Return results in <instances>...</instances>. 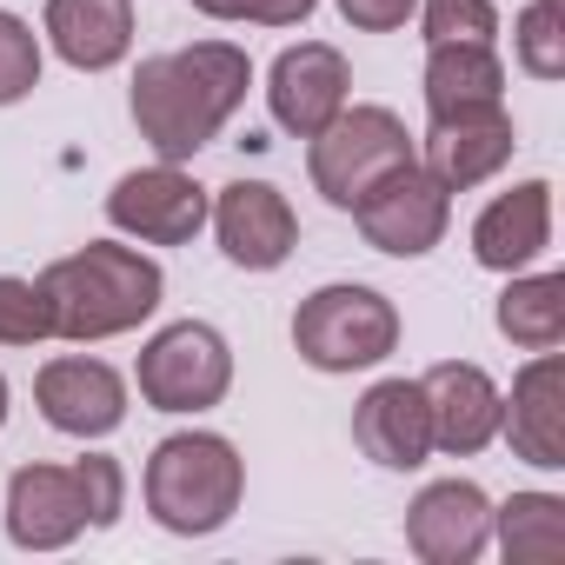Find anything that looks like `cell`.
I'll return each instance as SVG.
<instances>
[{
    "instance_id": "5bb4252c",
    "label": "cell",
    "mask_w": 565,
    "mask_h": 565,
    "mask_svg": "<svg viewBox=\"0 0 565 565\" xmlns=\"http://www.w3.org/2000/svg\"><path fill=\"white\" fill-rule=\"evenodd\" d=\"M406 545L426 565H472L492 545V499L472 479H433L406 505Z\"/></svg>"
},
{
    "instance_id": "2e32d148",
    "label": "cell",
    "mask_w": 565,
    "mask_h": 565,
    "mask_svg": "<svg viewBox=\"0 0 565 565\" xmlns=\"http://www.w3.org/2000/svg\"><path fill=\"white\" fill-rule=\"evenodd\" d=\"M519 147V127L505 107H486V114H446V120H426V147H419V167L446 186V193H472L486 186Z\"/></svg>"
},
{
    "instance_id": "83f0119b",
    "label": "cell",
    "mask_w": 565,
    "mask_h": 565,
    "mask_svg": "<svg viewBox=\"0 0 565 565\" xmlns=\"http://www.w3.org/2000/svg\"><path fill=\"white\" fill-rule=\"evenodd\" d=\"M81 472H87V499H94V532H107V525L127 512V472H120V459H107V452H87Z\"/></svg>"
},
{
    "instance_id": "30bf717a",
    "label": "cell",
    "mask_w": 565,
    "mask_h": 565,
    "mask_svg": "<svg viewBox=\"0 0 565 565\" xmlns=\"http://www.w3.org/2000/svg\"><path fill=\"white\" fill-rule=\"evenodd\" d=\"M94 525L87 472L74 466H21L8 479V539L21 552H61Z\"/></svg>"
},
{
    "instance_id": "7c38bea8",
    "label": "cell",
    "mask_w": 565,
    "mask_h": 565,
    "mask_svg": "<svg viewBox=\"0 0 565 565\" xmlns=\"http://www.w3.org/2000/svg\"><path fill=\"white\" fill-rule=\"evenodd\" d=\"M347 100H353V67H347V54L333 41H300L266 74V107L294 140H313Z\"/></svg>"
},
{
    "instance_id": "f1b7e54d",
    "label": "cell",
    "mask_w": 565,
    "mask_h": 565,
    "mask_svg": "<svg viewBox=\"0 0 565 565\" xmlns=\"http://www.w3.org/2000/svg\"><path fill=\"white\" fill-rule=\"evenodd\" d=\"M419 14V0H340V21L360 34H399Z\"/></svg>"
},
{
    "instance_id": "52a82bcc",
    "label": "cell",
    "mask_w": 565,
    "mask_h": 565,
    "mask_svg": "<svg viewBox=\"0 0 565 565\" xmlns=\"http://www.w3.org/2000/svg\"><path fill=\"white\" fill-rule=\"evenodd\" d=\"M213 213V193L180 167V160H153V167H134L114 180L107 193V220L114 233L140 239V246H193L200 226Z\"/></svg>"
},
{
    "instance_id": "d4e9b609",
    "label": "cell",
    "mask_w": 565,
    "mask_h": 565,
    "mask_svg": "<svg viewBox=\"0 0 565 565\" xmlns=\"http://www.w3.org/2000/svg\"><path fill=\"white\" fill-rule=\"evenodd\" d=\"M419 41H499V8L492 0H419Z\"/></svg>"
},
{
    "instance_id": "d6986e66",
    "label": "cell",
    "mask_w": 565,
    "mask_h": 565,
    "mask_svg": "<svg viewBox=\"0 0 565 565\" xmlns=\"http://www.w3.org/2000/svg\"><path fill=\"white\" fill-rule=\"evenodd\" d=\"M41 34L74 74H107L134 54V0H47Z\"/></svg>"
},
{
    "instance_id": "8fae6325",
    "label": "cell",
    "mask_w": 565,
    "mask_h": 565,
    "mask_svg": "<svg viewBox=\"0 0 565 565\" xmlns=\"http://www.w3.org/2000/svg\"><path fill=\"white\" fill-rule=\"evenodd\" d=\"M34 406L54 433L67 439H107L120 433L127 419V380L107 366V360H87V353H61L34 373Z\"/></svg>"
},
{
    "instance_id": "5b68a950",
    "label": "cell",
    "mask_w": 565,
    "mask_h": 565,
    "mask_svg": "<svg viewBox=\"0 0 565 565\" xmlns=\"http://www.w3.org/2000/svg\"><path fill=\"white\" fill-rule=\"evenodd\" d=\"M419 160V147H413V134H406V120L393 114V107H340L313 140H307V173H313V193L327 200V206H340V213H353L386 173H399V167H413Z\"/></svg>"
},
{
    "instance_id": "6da1fadb",
    "label": "cell",
    "mask_w": 565,
    "mask_h": 565,
    "mask_svg": "<svg viewBox=\"0 0 565 565\" xmlns=\"http://www.w3.org/2000/svg\"><path fill=\"white\" fill-rule=\"evenodd\" d=\"M253 61L233 41H193L173 54H147L134 67V127L153 147V160H193L220 140V127L246 107Z\"/></svg>"
},
{
    "instance_id": "277c9868",
    "label": "cell",
    "mask_w": 565,
    "mask_h": 565,
    "mask_svg": "<svg viewBox=\"0 0 565 565\" xmlns=\"http://www.w3.org/2000/svg\"><path fill=\"white\" fill-rule=\"evenodd\" d=\"M294 353L313 373H373L399 353V307L380 287L333 279L294 307Z\"/></svg>"
},
{
    "instance_id": "603a6c76",
    "label": "cell",
    "mask_w": 565,
    "mask_h": 565,
    "mask_svg": "<svg viewBox=\"0 0 565 565\" xmlns=\"http://www.w3.org/2000/svg\"><path fill=\"white\" fill-rule=\"evenodd\" d=\"M512 54L532 81L565 74V0H525L519 21H512Z\"/></svg>"
},
{
    "instance_id": "7402d4cb",
    "label": "cell",
    "mask_w": 565,
    "mask_h": 565,
    "mask_svg": "<svg viewBox=\"0 0 565 565\" xmlns=\"http://www.w3.org/2000/svg\"><path fill=\"white\" fill-rule=\"evenodd\" d=\"M492 545L505 565H558L565 558V499L558 492H512L492 505Z\"/></svg>"
},
{
    "instance_id": "cb8c5ba5",
    "label": "cell",
    "mask_w": 565,
    "mask_h": 565,
    "mask_svg": "<svg viewBox=\"0 0 565 565\" xmlns=\"http://www.w3.org/2000/svg\"><path fill=\"white\" fill-rule=\"evenodd\" d=\"M41 340H54V307L41 279L0 273V347H41Z\"/></svg>"
},
{
    "instance_id": "9c48e42d",
    "label": "cell",
    "mask_w": 565,
    "mask_h": 565,
    "mask_svg": "<svg viewBox=\"0 0 565 565\" xmlns=\"http://www.w3.org/2000/svg\"><path fill=\"white\" fill-rule=\"evenodd\" d=\"M206 220H213L220 253L239 273H273V266H287L294 246H300V213H294V200L279 193L273 180H233V186H220Z\"/></svg>"
},
{
    "instance_id": "ac0fdd59",
    "label": "cell",
    "mask_w": 565,
    "mask_h": 565,
    "mask_svg": "<svg viewBox=\"0 0 565 565\" xmlns=\"http://www.w3.org/2000/svg\"><path fill=\"white\" fill-rule=\"evenodd\" d=\"M552 246V180H519L492 193L472 220V259L486 273H525Z\"/></svg>"
},
{
    "instance_id": "9a60e30c",
    "label": "cell",
    "mask_w": 565,
    "mask_h": 565,
    "mask_svg": "<svg viewBox=\"0 0 565 565\" xmlns=\"http://www.w3.org/2000/svg\"><path fill=\"white\" fill-rule=\"evenodd\" d=\"M419 393H426V413H433V452H446V459H472V452H486L492 439H499V386H492V373L486 366H472V360H439L426 380H419Z\"/></svg>"
},
{
    "instance_id": "7a4b0ae2",
    "label": "cell",
    "mask_w": 565,
    "mask_h": 565,
    "mask_svg": "<svg viewBox=\"0 0 565 565\" xmlns=\"http://www.w3.org/2000/svg\"><path fill=\"white\" fill-rule=\"evenodd\" d=\"M41 294L54 307V340L94 347V340H120V333H134V327H147L160 313L167 273L140 246L87 239L81 253H61L41 273Z\"/></svg>"
},
{
    "instance_id": "4316f807",
    "label": "cell",
    "mask_w": 565,
    "mask_h": 565,
    "mask_svg": "<svg viewBox=\"0 0 565 565\" xmlns=\"http://www.w3.org/2000/svg\"><path fill=\"white\" fill-rule=\"evenodd\" d=\"M206 21H233V28H300L313 21L320 0H186Z\"/></svg>"
},
{
    "instance_id": "f546056e",
    "label": "cell",
    "mask_w": 565,
    "mask_h": 565,
    "mask_svg": "<svg viewBox=\"0 0 565 565\" xmlns=\"http://www.w3.org/2000/svg\"><path fill=\"white\" fill-rule=\"evenodd\" d=\"M8 399H14V393H8V380H0V426H8Z\"/></svg>"
},
{
    "instance_id": "4fadbf2b",
    "label": "cell",
    "mask_w": 565,
    "mask_h": 565,
    "mask_svg": "<svg viewBox=\"0 0 565 565\" xmlns=\"http://www.w3.org/2000/svg\"><path fill=\"white\" fill-rule=\"evenodd\" d=\"M499 433L512 459L539 472H565V360L552 347L512 373V399H499Z\"/></svg>"
},
{
    "instance_id": "ffe728a7",
    "label": "cell",
    "mask_w": 565,
    "mask_h": 565,
    "mask_svg": "<svg viewBox=\"0 0 565 565\" xmlns=\"http://www.w3.org/2000/svg\"><path fill=\"white\" fill-rule=\"evenodd\" d=\"M505 107V61L492 41H439L426 47V120Z\"/></svg>"
},
{
    "instance_id": "44dd1931",
    "label": "cell",
    "mask_w": 565,
    "mask_h": 565,
    "mask_svg": "<svg viewBox=\"0 0 565 565\" xmlns=\"http://www.w3.org/2000/svg\"><path fill=\"white\" fill-rule=\"evenodd\" d=\"M499 340L519 353H545L565 340V273H505V294L492 307Z\"/></svg>"
},
{
    "instance_id": "3957f363",
    "label": "cell",
    "mask_w": 565,
    "mask_h": 565,
    "mask_svg": "<svg viewBox=\"0 0 565 565\" xmlns=\"http://www.w3.org/2000/svg\"><path fill=\"white\" fill-rule=\"evenodd\" d=\"M140 492H147L153 525H167L173 539H206L239 512L246 459H239V446L226 433H167L147 452Z\"/></svg>"
},
{
    "instance_id": "ba28073f",
    "label": "cell",
    "mask_w": 565,
    "mask_h": 565,
    "mask_svg": "<svg viewBox=\"0 0 565 565\" xmlns=\"http://www.w3.org/2000/svg\"><path fill=\"white\" fill-rule=\"evenodd\" d=\"M353 220H360V239H366L373 253H386V259H419V253H433V246L446 239V226H452V193L413 160V167L386 173V180L353 206Z\"/></svg>"
},
{
    "instance_id": "484cf974",
    "label": "cell",
    "mask_w": 565,
    "mask_h": 565,
    "mask_svg": "<svg viewBox=\"0 0 565 565\" xmlns=\"http://www.w3.org/2000/svg\"><path fill=\"white\" fill-rule=\"evenodd\" d=\"M41 87V34L0 8V107H14Z\"/></svg>"
},
{
    "instance_id": "e0dca14e",
    "label": "cell",
    "mask_w": 565,
    "mask_h": 565,
    "mask_svg": "<svg viewBox=\"0 0 565 565\" xmlns=\"http://www.w3.org/2000/svg\"><path fill=\"white\" fill-rule=\"evenodd\" d=\"M353 446L386 466V472H413L433 459V413H426V393L419 380H380L360 393L353 406Z\"/></svg>"
},
{
    "instance_id": "8992f818",
    "label": "cell",
    "mask_w": 565,
    "mask_h": 565,
    "mask_svg": "<svg viewBox=\"0 0 565 565\" xmlns=\"http://www.w3.org/2000/svg\"><path fill=\"white\" fill-rule=\"evenodd\" d=\"M134 386L153 413H213L233 393V347L206 320H173L140 347Z\"/></svg>"
}]
</instances>
